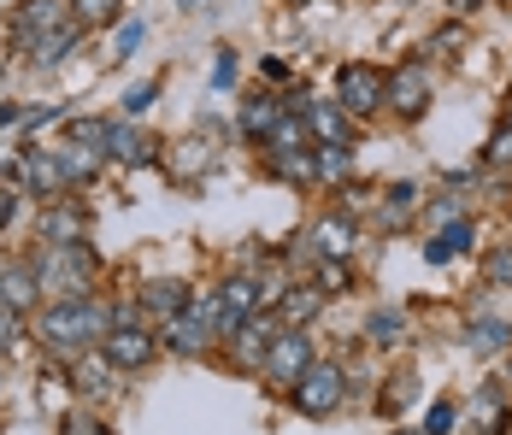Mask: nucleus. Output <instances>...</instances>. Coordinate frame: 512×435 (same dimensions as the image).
<instances>
[{"label": "nucleus", "instance_id": "obj_1", "mask_svg": "<svg viewBox=\"0 0 512 435\" xmlns=\"http://www.w3.org/2000/svg\"><path fill=\"white\" fill-rule=\"evenodd\" d=\"M106 330H112V312H106L101 300H89V294H59L53 306H42V318H36L42 347L65 353V359H77V353L101 347Z\"/></svg>", "mask_w": 512, "mask_h": 435}, {"label": "nucleus", "instance_id": "obj_2", "mask_svg": "<svg viewBox=\"0 0 512 435\" xmlns=\"http://www.w3.org/2000/svg\"><path fill=\"white\" fill-rule=\"evenodd\" d=\"M36 277L59 294H89L95 289V277H101V259H95V247L89 242H71V247H42L36 259Z\"/></svg>", "mask_w": 512, "mask_h": 435}, {"label": "nucleus", "instance_id": "obj_3", "mask_svg": "<svg viewBox=\"0 0 512 435\" xmlns=\"http://www.w3.org/2000/svg\"><path fill=\"white\" fill-rule=\"evenodd\" d=\"M330 100H336L348 118H371V112L389 106V71L371 65V59H348V65L336 71V95Z\"/></svg>", "mask_w": 512, "mask_h": 435}, {"label": "nucleus", "instance_id": "obj_4", "mask_svg": "<svg viewBox=\"0 0 512 435\" xmlns=\"http://www.w3.org/2000/svg\"><path fill=\"white\" fill-rule=\"evenodd\" d=\"M289 394H295V412H301V418H330V412L348 400V371H342V365H312Z\"/></svg>", "mask_w": 512, "mask_h": 435}, {"label": "nucleus", "instance_id": "obj_5", "mask_svg": "<svg viewBox=\"0 0 512 435\" xmlns=\"http://www.w3.org/2000/svg\"><path fill=\"white\" fill-rule=\"evenodd\" d=\"M312 365H318V359H312V341L301 336V330H283V336L265 347V359H259L265 383H277V388H295Z\"/></svg>", "mask_w": 512, "mask_h": 435}, {"label": "nucleus", "instance_id": "obj_6", "mask_svg": "<svg viewBox=\"0 0 512 435\" xmlns=\"http://www.w3.org/2000/svg\"><path fill=\"white\" fill-rule=\"evenodd\" d=\"M101 353L112 359V371H118V377H130V371L154 365L159 336H154V330H142V324H112V330H106V341H101Z\"/></svg>", "mask_w": 512, "mask_h": 435}, {"label": "nucleus", "instance_id": "obj_7", "mask_svg": "<svg viewBox=\"0 0 512 435\" xmlns=\"http://www.w3.org/2000/svg\"><path fill=\"white\" fill-rule=\"evenodd\" d=\"M106 159L112 165H154L159 159V136L154 130H142L136 118H106Z\"/></svg>", "mask_w": 512, "mask_h": 435}, {"label": "nucleus", "instance_id": "obj_8", "mask_svg": "<svg viewBox=\"0 0 512 435\" xmlns=\"http://www.w3.org/2000/svg\"><path fill=\"white\" fill-rule=\"evenodd\" d=\"M36 236L42 247H71V242H89V212L77 206V200H48L42 206V218H36Z\"/></svg>", "mask_w": 512, "mask_h": 435}, {"label": "nucleus", "instance_id": "obj_9", "mask_svg": "<svg viewBox=\"0 0 512 435\" xmlns=\"http://www.w3.org/2000/svg\"><path fill=\"white\" fill-rule=\"evenodd\" d=\"M289 112H301L312 130V142H348L354 147V118L336 100H312V95H289Z\"/></svg>", "mask_w": 512, "mask_h": 435}, {"label": "nucleus", "instance_id": "obj_10", "mask_svg": "<svg viewBox=\"0 0 512 435\" xmlns=\"http://www.w3.org/2000/svg\"><path fill=\"white\" fill-rule=\"evenodd\" d=\"M59 24H71V0H18L12 6V42L30 48L36 36H48Z\"/></svg>", "mask_w": 512, "mask_h": 435}, {"label": "nucleus", "instance_id": "obj_11", "mask_svg": "<svg viewBox=\"0 0 512 435\" xmlns=\"http://www.w3.org/2000/svg\"><path fill=\"white\" fill-rule=\"evenodd\" d=\"M389 112L395 118H424L430 112V71H418V59L389 71Z\"/></svg>", "mask_w": 512, "mask_h": 435}, {"label": "nucleus", "instance_id": "obj_12", "mask_svg": "<svg viewBox=\"0 0 512 435\" xmlns=\"http://www.w3.org/2000/svg\"><path fill=\"white\" fill-rule=\"evenodd\" d=\"M212 341H218V336H212L206 312H201V306H189V312L165 318V336H159V347H171V353H183V359H201Z\"/></svg>", "mask_w": 512, "mask_h": 435}, {"label": "nucleus", "instance_id": "obj_13", "mask_svg": "<svg viewBox=\"0 0 512 435\" xmlns=\"http://www.w3.org/2000/svg\"><path fill=\"white\" fill-rule=\"evenodd\" d=\"M465 424H471V435H501L512 424V400L501 383H483L471 400H465Z\"/></svg>", "mask_w": 512, "mask_h": 435}, {"label": "nucleus", "instance_id": "obj_14", "mask_svg": "<svg viewBox=\"0 0 512 435\" xmlns=\"http://www.w3.org/2000/svg\"><path fill=\"white\" fill-rule=\"evenodd\" d=\"M359 242V224H354V212L342 206V212H324L318 224H312V253L318 259H348Z\"/></svg>", "mask_w": 512, "mask_h": 435}, {"label": "nucleus", "instance_id": "obj_15", "mask_svg": "<svg viewBox=\"0 0 512 435\" xmlns=\"http://www.w3.org/2000/svg\"><path fill=\"white\" fill-rule=\"evenodd\" d=\"M189 306H195V289L177 283V277H154V283H142V294H136V312H154V318H177Z\"/></svg>", "mask_w": 512, "mask_h": 435}, {"label": "nucleus", "instance_id": "obj_16", "mask_svg": "<svg viewBox=\"0 0 512 435\" xmlns=\"http://www.w3.org/2000/svg\"><path fill=\"white\" fill-rule=\"evenodd\" d=\"M77 42H83V24L71 18V24H59V30H48V36H36V42L24 48V59H30L36 71H53V65H65V59L77 53Z\"/></svg>", "mask_w": 512, "mask_h": 435}, {"label": "nucleus", "instance_id": "obj_17", "mask_svg": "<svg viewBox=\"0 0 512 435\" xmlns=\"http://www.w3.org/2000/svg\"><path fill=\"white\" fill-rule=\"evenodd\" d=\"M0 300L18 306V312H30V306L42 300V277H36L30 259H6V265H0Z\"/></svg>", "mask_w": 512, "mask_h": 435}, {"label": "nucleus", "instance_id": "obj_18", "mask_svg": "<svg viewBox=\"0 0 512 435\" xmlns=\"http://www.w3.org/2000/svg\"><path fill=\"white\" fill-rule=\"evenodd\" d=\"M289 112V100H277V95H254L248 106H242V118H236V130H242V142H259L265 147V136L277 130V118Z\"/></svg>", "mask_w": 512, "mask_h": 435}, {"label": "nucleus", "instance_id": "obj_19", "mask_svg": "<svg viewBox=\"0 0 512 435\" xmlns=\"http://www.w3.org/2000/svg\"><path fill=\"white\" fill-rule=\"evenodd\" d=\"M265 159H271V177H283V183H295V189L318 183V159H312V147H295V153H265Z\"/></svg>", "mask_w": 512, "mask_h": 435}, {"label": "nucleus", "instance_id": "obj_20", "mask_svg": "<svg viewBox=\"0 0 512 435\" xmlns=\"http://www.w3.org/2000/svg\"><path fill=\"white\" fill-rule=\"evenodd\" d=\"M365 341H371V347H401V341H407V312H401V306H377V312L365 318Z\"/></svg>", "mask_w": 512, "mask_h": 435}, {"label": "nucleus", "instance_id": "obj_21", "mask_svg": "<svg viewBox=\"0 0 512 435\" xmlns=\"http://www.w3.org/2000/svg\"><path fill=\"white\" fill-rule=\"evenodd\" d=\"M312 159H318V183H348V171H354L348 142H312Z\"/></svg>", "mask_w": 512, "mask_h": 435}, {"label": "nucleus", "instance_id": "obj_22", "mask_svg": "<svg viewBox=\"0 0 512 435\" xmlns=\"http://www.w3.org/2000/svg\"><path fill=\"white\" fill-rule=\"evenodd\" d=\"M218 300H224L230 312H242V318H254V312H265V294H259V277H224V283H218Z\"/></svg>", "mask_w": 512, "mask_h": 435}, {"label": "nucleus", "instance_id": "obj_23", "mask_svg": "<svg viewBox=\"0 0 512 435\" xmlns=\"http://www.w3.org/2000/svg\"><path fill=\"white\" fill-rule=\"evenodd\" d=\"M112 377H118V371H112V359H83V353H77V365H71V388H77V394H95V400H101L106 388H112Z\"/></svg>", "mask_w": 512, "mask_h": 435}, {"label": "nucleus", "instance_id": "obj_24", "mask_svg": "<svg viewBox=\"0 0 512 435\" xmlns=\"http://www.w3.org/2000/svg\"><path fill=\"white\" fill-rule=\"evenodd\" d=\"M465 347L489 359V353H501V347H512V324H507V318H477V324L465 330Z\"/></svg>", "mask_w": 512, "mask_h": 435}, {"label": "nucleus", "instance_id": "obj_25", "mask_svg": "<svg viewBox=\"0 0 512 435\" xmlns=\"http://www.w3.org/2000/svg\"><path fill=\"white\" fill-rule=\"evenodd\" d=\"M277 306H283V330H301L312 312L324 306V289H318V283H307V289H283V300H277Z\"/></svg>", "mask_w": 512, "mask_h": 435}, {"label": "nucleus", "instance_id": "obj_26", "mask_svg": "<svg viewBox=\"0 0 512 435\" xmlns=\"http://www.w3.org/2000/svg\"><path fill=\"white\" fill-rule=\"evenodd\" d=\"M295 147H312V130H307V118H301V112H283V118H277V130L265 136V153H295Z\"/></svg>", "mask_w": 512, "mask_h": 435}, {"label": "nucleus", "instance_id": "obj_27", "mask_svg": "<svg viewBox=\"0 0 512 435\" xmlns=\"http://www.w3.org/2000/svg\"><path fill=\"white\" fill-rule=\"evenodd\" d=\"M212 159H218V142H212V136H189V147H177V165H171V171H177V177H201Z\"/></svg>", "mask_w": 512, "mask_h": 435}, {"label": "nucleus", "instance_id": "obj_28", "mask_svg": "<svg viewBox=\"0 0 512 435\" xmlns=\"http://www.w3.org/2000/svg\"><path fill=\"white\" fill-rule=\"evenodd\" d=\"M118 12H124V0H71V18H77L83 30H101V24H118Z\"/></svg>", "mask_w": 512, "mask_h": 435}, {"label": "nucleus", "instance_id": "obj_29", "mask_svg": "<svg viewBox=\"0 0 512 435\" xmlns=\"http://www.w3.org/2000/svg\"><path fill=\"white\" fill-rule=\"evenodd\" d=\"M154 100H159V83H154V77H142V83H130V89L118 95V112H124V118H142Z\"/></svg>", "mask_w": 512, "mask_h": 435}, {"label": "nucleus", "instance_id": "obj_30", "mask_svg": "<svg viewBox=\"0 0 512 435\" xmlns=\"http://www.w3.org/2000/svg\"><path fill=\"white\" fill-rule=\"evenodd\" d=\"M142 42H148V24H142V18H124V24H118V36H112V59H118V65H124V59H136Z\"/></svg>", "mask_w": 512, "mask_h": 435}, {"label": "nucleus", "instance_id": "obj_31", "mask_svg": "<svg viewBox=\"0 0 512 435\" xmlns=\"http://www.w3.org/2000/svg\"><path fill=\"white\" fill-rule=\"evenodd\" d=\"M483 283H495V289H512V242L489 247V259H483Z\"/></svg>", "mask_w": 512, "mask_h": 435}, {"label": "nucleus", "instance_id": "obj_32", "mask_svg": "<svg viewBox=\"0 0 512 435\" xmlns=\"http://www.w3.org/2000/svg\"><path fill=\"white\" fill-rule=\"evenodd\" d=\"M460 212H465V189H460V183L442 194V200H430V224H442V230H448V224H460Z\"/></svg>", "mask_w": 512, "mask_h": 435}, {"label": "nucleus", "instance_id": "obj_33", "mask_svg": "<svg viewBox=\"0 0 512 435\" xmlns=\"http://www.w3.org/2000/svg\"><path fill=\"white\" fill-rule=\"evenodd\" d=\"M324 294H342L354 277H348V259H318V277H312Z\"/></svg>", "mask_w": 512, "mask_h": 435}, {"label": "nucleus", "instance_id": "obj_34", "mask_svg": "<svg viewBox=\"0 0 512 435\" xmlns=\"http://www.w3.org/2000/svg\"><path fill=\"white\" fill-rule=\"evenodd\" d=\"M412 388H418V377H412V371H395V383L383 388V400H377V406H383V412L395 418V412H401V406L412 400Z\"/></svg>", "mask_w": 512, "mask_h": 435}, {"label": "nucleus", "instance_id": "obj_35", "mask_svg": "<svg viewBox=\"0 0 512 435\" xmlns=\"http://www.w3.org/2000/svg\"><path fill=\"white\" fill-rule=\"evenodd\" d=\"M483 165H495V171H501V165H512V124H495V130H489Z\"/></svg>", "mask_w": 512, "mask_h": 435}, {"label": "nucleus", "instance_id": "obj_36", "mask_svg": "<svg viewBox=\"0 0 512 435\" xmlns=\"http://www.w3.org/2000/svg\"><path fill=\"white\" fill-rule=\"evenodd\" d=\"M18 341H24V312H18V306H6V300H0V353H12V347H18Z\"/></svg>", "mask_w": 512, "mask_h": 435}, {"label": "nucleus", "instance_id": "obj_37", "mask_svg": "<svg viewBox=\"0 0 512 435\" xmlns=\"http://www.w3.org/2000/svg\"><path fill=\"white\" fill-rule=\"evenodd\" d=\"M454 424H460V406H454V400H436V406L424 412V430L430 435H448Z\"/></svg>", "mask_w": 512, "mask_h": 435}, {"label": "nucleus", "instance_id": "obj_38", "mask_svg": "<svg viewBox=\"0 0 512 435\" xmlns=\"http://www.w3.org/2000/svg\"><path fill=\"white\" fill-rule=\"evenodd\" d=\"M442 242H448V253H471V242H477V224H471V218L448 224V230H442Z\"/></svg>", "mask_w": 512, "mask_h": 435}, {"label": "nucleus", "instance_id": "obj_39", "mask_svg": "<svg viewBox=\"0 0 512 435\" xmlns=\"http://www.w3.org/2000/svg\"><path fill=\"white\" fill-rule=\"evenodd\" d=\"M230 77H236V53L218 48V65H212V89H230Z\"/></svg>", "mask_w": 512, "mask_h": 435}, {"label": "nucleus", "instance_id": "obj_40", "mask_svg": "<svg viewBox=\"0 0 512 435\" xmlns=\"http://www.w3.org/2000/svg\"><path fill=\"white\" fill-rule=\"evenodd\" d=\"M12 218H18V189H0V236L12 230Z\"/></svg>", "mask_w": 512, "mask_h": 435}, {"label": "nucleus", "instance_id": "obj_41", "mask_svg": "<svg viewBox=\"0 0 512 435\" xmlns=\"http://www.w3.org/2000/svg\"><path fill=\"white\" fill-rule=\"evenodd\" d=\"M65 435H112L101 418H65Z\"/></svg>", "mask_w": 512, "mask_h": 435}, {"label": "nucleus", "instance_id": "obj_42", "mask_svg": "<svg viewBox=\"0 0 512 435\" xmlns=\"http://www.w3.org/2000/svg\"><path fill=\"white\" fill-rule=\"evenodd\" d=\"M259 77H265V83H289V65L271 53V59H259Z\"/></svg>", "mask_w": 512, "mask_h": 435}, {"label": "nucleus", "instance_id": "obj_43", "mask_svg": "<svg viewBox=\"0 0 512 435\" xmlns=\"http://www.w3.org/2000/svg\"><path fill=\"white\" fill-rule=\"evenodd\" d=\"M424 259H430V265H448L454 253H448V242H442V236H430V242H424Z\"/></svg>", "mask_w": 512, "mask_h": 435}, {"label": "nucleus", "instance_id": "obj_44", "mask_svg": "<svg viewBox=\"0 0 512 435\" xmlns=\"http://www.w3.org/2000/svg\"><path fill=\"white\" fill-rule=\"evenodd\" d=\"M448 6H454V12H477V6H483V0H448Z\"/></svg>", "mask_w": 512, "mask_h": 435}, {"label": "nucleus", "instance_id": "obj_45", "mask_svg": "<svg viewBox=\"0 0 512 435\" xmlns=\"http://www.w3.org/2000/svg\"><path fill=\"white\" fill-rule=\"evenodd\" d=\"M18 118V106H0V124H12Z\"/></svg>", "mask_w": 512, "mask_h": 435}, {"label": "nucleus", "instance_id": "obj_46", "mask_svg": "<svg viewBox=\"0 0 512 435\" xmlns=\"http://www.w3.org/2000/svg\"><path fill=\"white\" fill-rule=\"evenodd\" d=\"M289 6H330V0H289Z\"/></svg>", "mask_w": 512, "mask_h": 435}, {"label": "nucleus", "instance_id": "obj_47", "mask_svg": "<svg viewBox=\"0 0 512 435\" xmlns=\"http://www.w3.org/2000/svg\"><path fill=\"white\" fill-rule=\"evenodd\" d=\"M395 435H430V430H424V424H418V430H395Z\"/></svg>", "mask_w": 512, "mask_h": 435}, {"label": "nucleus", "instance_id": "obj_48", "mask_svg": "<svg viewBox=\"0 0 512 435\" xmlns=\"http://www.w3.org/2000/svg\"><path fill=\"white\" fill-rule=\"evenodd\" d=\"M177 6H201V0H177Z\"/></svg>", "mask_w": 512, "mask_h": 435}]
</instances>
